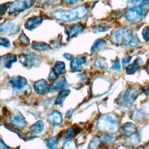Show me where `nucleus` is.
Returning <instances> with one entry per match:
<instances>
[{"label": "nucleus", "instance_id": "9", "mask_svg": "<svg viewBox=\"0 0 149 149\" xmlns=\"http://www.w3.org/2000/svg\"><path fill=\"white\" fill-rule=\"evenodd\" d=\"M9 82L12 87L16 90H21L27 84V80L21 76H15L9 79Z\"/></svg>", "mask_w": 149, "mask_h": 149}, {"label": "nucleus", "instance_id": "2", "mask_svg": "<svg viewBox=\"0 0 149 149\" xmlns=\"http://www.w3.org/2000/svg\"><path fill=\"white\" fill-rule=\"evenodd\" d=\"M97 128L100 131L108 133H114L119 126L118 118L113 113L102 115L100 117L97 123Z\"/></svg>", "mask_w": 149, "mask_h": 149}, {"label": "nucleus", "instance_id": "15", "mask_svg": "<svg viewBox=\"0 0 149 149\" xmlns=\"http://www.w3.org/2000/svg\"><path fill=\"white\" fill-rule=\"evenodd\" d=\"M48 121L52 126L59 125L62 122V115L57 111H53L49 116Z\"/></svg>", "mask_w": 149, "mask_h": 149}, {"label": "nucleus", "instance_id": "18", "mask_svg": "<svg viewBox=\"0 0 149 149\" xmlns=\"http://www.w3.org/2000/svg\"><path fill=\"white\" fill-rule=\"evenodd\" d=\"M68 85L67 81L65 77H62L56 80L50 87L51 90H57L64 88Z\"/></svg>", "mask_w": 149, "mask_h": 149}, {"label": "nucleus", "instance_id": "12", "mask_svg": "<svg viewBox=\"0 0 149 149\" xmlns=\"http://www.w3.org/2000/svg\"><path fill=\"white\" fill-rule=\"evenodd\" d=\"M42 22V17L41 16H36L29 19L25 23L24 26L26 29L33 30L37 27Z\"/></svg>", "mask_w": 149, "mask_h": 149}, {"label": "nucleus", "instance_id": "37", "mask_svg": "<svg viewBox=\"0 0 149 149\" xmlns=\"http://www.w3.org/2000/svg\"><path fill=\"white\" fill-rule=\"evenodd\" d=\"M58 76V74L56 73V72L53 69H51L49 74V76H48V79L50 81H52V80H56V77Z\"/></svg>", "mask_w": 149, "mask_h": 149}, {"label": "nucleus", "instance_id": "14", "mask_svg": "<svg viewBox=\"0 0 149 149\" xmlns=\"http://www.w3.org/2000/svg\"><path fill=\"white\" fill-rule=\"evenodd\" d=\"M142 63H143V59L141 58H137L136 60H134V61L132 64L128 65L126 68V73L127 74H134L140 67Z\"/></svg>", "mask_w": 149, "mask_h": 149}, {"label": "nucleus", "instance_id": "39", "mask_svg": "<svg viewBox=\"0 0 149 149\" xmlns=\"http://www.w3.org/2000/svg\"><path fill=\"white\" fill-rule=\"evenodd\" d=\"M93 29L95 31H99V32H102V31H107L109 29V28L108 29V27H102L100 26H95L93 27Z\"/></svg>", "mask_w": 149, "mask_h": 149}, {"label": "nucleus", "instance_id": "20", "mask_svg": "<svg viewBox=\"0 0 149 149\" xmlns=\"http://www.w3.org/2000/svg\"><path fill=\"white\" fill-rule=\"evenodd\" d=\"M149 2L147 0H129L127 3V8L142 7L144 8L148 4Z\"/></svg>", "mask_w": 149, "mask_h": 149}, {"label": "nucleus", "instance_id": "11", "mask_svg": "<svg viewBox=\"0 0 149 149\" xmlns=\"http://www.w3.org/2000/svg\"><path fill=\"white\" fill-rule=\"evenodd\" d=\"M19 30V27L15 25L10 22H6L1 25L0 31L1 33H10L12 34L16 33Z\"/></svg>", "mask_w": 149, "mask_h": 149}, {"label": "nucleus", "instance_id": "19", "mask_svg": "<svg viewBox=\"0 0 149 149\" xmlns=\"http://www.w3.org/2000/svg\"><path fill=\"white\" fill-rule=\"evenodd\" d=\"M149 116V101L145 103L142 108L137 112L135 118L138 119H143Z\"/></svg>", "mask_w": 149, "mask_h": 149}, {"label": "nucleus", "instance_id": "41", "mask_svg": "<svg viewBox=\"0 0 149 149\" xmlns=\"http://www.w3.org/2000/svg\"><path fill=\"white\" fill-rule=\"evenodd\" d=\"M63 57H64L65 59H66L68 60V61H72V60L74 59L73 55H71V54H68V53H65V54H64L63 55Z\"/></svg>", "mask_w": 149, "mask_h": 149}, {"label": "nucleus", "instance_id": "31", "mask_svg": "<svg viewBox=\"0 0 149 149\" xmlns=\"http://www.w3.org/2000/svg\"><path fill=\"white\" fill-rule=\"evenodd\" d=\"M57 142V137L56 136H53L47 140V146L49 148H53L56 144Z\"/></svg>", "mask_w": 149, "mask_h": 149}, {"label": "nucleus", "instance_id": "8", "mask_svg": "<svg viewBox=\"0 0 149 149\" xmlns=\"http://www.w3.org/2000/svg\"><path fill=\"white\" fill-rule=\"evenodd\" d=\"M139 94V89L135 87L128 88L123 95V101L126 104H132L137 98Z\"/></svg>", "mask_w": 149, "mask_h": 149}, {"label": "nucleus", "instance_id": "28", "mask_svg": "<svg viewBox=\"0 0 149 149\" xmlns=\"http://www.w3.org/2000/svg\"><path fill=\"white\" fill-rule=\"evenodd\" d=\"M94 65L95 67L99 69H104L108 65L106 59L104 58L101 56H99L96 58L94 62Z\"/></svg>", "mask_w": 149, "mask_h": 149}, {"label": "nucleus", "instance_id": "32", "mask_svg": "<svg viewBox=\"0 0 149 149\" xmlns=\"http://www.w3.org/2000/svg\"><path fill=\"white\" fill-rule=\"evenodd\" d=\"M64 148H68V149H74L77 148L76 142L74 140H70L68 141H66L64 146H63Z\"/></svg>", "mask_w": 149, "mask_h": 149}, {"label": "nucleus", "instance_id": "3", "mask_svg": "<svg viewBox=\"0 0 149 149\" xmlns=\"http://www.w3.org/2000/svg\"><path fill=\"white\" fill-rule=\"evenodd\" d=\"M132 37L133 34L132 31L127 28L119 29L113 34L115 41L122 45H129Z\"/></svg>", "mask_w": 149, "mask_h": 149}, {"label": "nucleus", "instance_id": "30", "mask_svg": "<svg viewBox=\"0 0 149 149\" xmlns=\"http://www.w3.org/2000/svg\"><path fill=\"white\" fill-rule=\"evenodd\" d=\"M79 132V129L74 127H70L66 130V135L68 137H71L76 136Z\"/></svg>", "mask_w": 149, "mask_h": 149}, {"label": "nucleus", "instance_id": "5", "mask_svg": "<svg viewBox=\"0 0 149 149\" xmlns=\"http://www.w3.org/2000/svg\"><path fill=\"white\" fill-rule=\"evenodd\" d=\"M33 5V0H15L8 8V13L13 14L16 12H20L29 8Z\"/></svg>", "mask_w": 149, "mask_h": 149}, {"label": "nucleus", "instance_id": "6", "mask_svg": "<svg viewBox=\"0 0 149 149\" xmlns=\"http://www.w3.org/2000/svg\"><path fill=\"white\" fill-rule=\"evenodd\" d=\"M11 124L18 129H23L26 125V120L23 115L19 112H15L10 116Z\"/></svg>", "mask_w": 149, "mask_h": 149}, {"label": "nucleus", "instance_id": "21", "mask_svg": "<svg viewBox=\"0 0 149 149\" xmlns=\"http://www.w3.org/2000/svg\"><path fill=\"white\" fill-rule=\"evenodd\" d=\"M86 62V59L85 57H80L73 59L70 62V68L72 70L77 69L81 65L85 63Z\"/></svg>", "mask_w": 149, "mask_h": 149}, {"label": "nucleus", "instance_id": "1", "mask_svg": "<svg viewBox=\"0 0 149 149\" xmlns=\"http://www.w3.org/2000/svg\"><path fill=\"white\" fill-rule=\"evenodd\" d=\"M87 13V9L84 6H77L70 10H56L52 13L54 17L63 21H73L84 17Z\"/></svg>", "mask_w": 149, "mask_h": 149}, {"label": "nucleus", "instance_id": "33", "mask_svg": "<svg viewBox=\"0 0 149 149\" xmlns=\"http://www.w3.org/2000/svg\"><path fill=\"white\" fill-rule=\"evenodd\" d=\"M140 43V40L137 37V36L136 34H133V37H132V38L129 43V45L130 47H136L137 45H138Z\"/></svg>", "mask_w": 149, "mask_h": 149}, {"label": "nucleus", "instance_id": "35", "mask_svg": "<svg viewBox=\"0 0 149 149\" xmlns=\"http://www.w3.org/2000/svg\"><path fill=\"white\" fill-rule=\"evenodd\" d=\"M142 36L144 40L149 41V26L146 27L142 31Z\"/></svg>", "mask_w": 149, "mask_h": 149}, {"label": "nucleus", "instance_id": "22", "mask_svg": "<svg viewBox=\"0 0 149 149\" xmlns=\"http://www.w3.org/2000/svg\"><path fill=\"white\" fill-rule=\"evenodd\" d=\"M100 139L101 141L105 143H109L116 141L117 137L115 134H113V133L104 132L100 137Z\"/></svg>", "mask_w": 149, "mask_h": 149}, {"label": "nucleus", "instance_id": "46", "mask_svg": "<svg viewBox=\"0 0 149 149\" xmlns=\"http://www.w3.org/2000/svg\"><path fill=\"white\" fill-rule=\"evenodd\" d=\"M148 148H149V143H148Z\"/></svg>", "mask_w": 149, "mask_h": 149}, {"label": "nucleus", "instance_id": "38", "mask_svg": "<svg viewBox=\"0 0 149 149\" xmlns=\"http://www.w3.org/2000/svg\"><path fill=\"white\" fill-rule=\"evenodd\" d=\"M112 69L115 70H119L120 69V62L119 60H116L113 62V65L112 67Z\"/></svg>", "mask_w": 149, "mask_h": 149}, {"label": "nucleus", "instance_id": "40", "mask_svg": "<svg viewBox=\"0 0 149 149\" xmlns=\"http://www.w3.org/2000/svg\"><path fill=\"white\" fill-rule=\"evenodd\" d=\"M8 8V6L6 5V4H3V5H1V9H0V13H1V15H3L4 14V13L5 12L6 10Z\"/></svg>", "mask_w": 149, "mask_h": 149}, {"label": "nucleus", "instance_id": "25", "mask_svg": "<svg viewBox=\"0 0 149 149\" xmlns=\"http://www.w3.org/2000/svg\"><path fill=\"white\" fill-rule=\"evenodd\" d=\"M30 129L31 131L35 134L41 133L44 129V123L41 120L37 121L30 126Z\"/></svg>", "mask_w": 149, "mask_h": 149}, {"label": "nucleus", "instance_id": "45", "mask_svg": "<svg viewBox=\"0 0 149 149\" xmlns=\"http://www.w3.org/2000/svg\"><path fill=\"white\" fill-rule=\"evenodd\" d=\"M147 72L149 74V60H148V61L147 62Z\"/></svg>", "mask_w": 149, "mask_h": 149}, {"label": "nucleus", "instance_id": "7", "mask_svg": "<svg viewBox=\"0 0 149 149\" xmlns=\"http://www.w3.org/2000/svg\"><path fill=\"white\" fill-rule=\"evenodd\" d=\"M19 60L23 66L29 69L33 67L38 66L41 63V60L38 58L27 56V55L24 54L19 56Z\"/></svg>", "mask_w": 149, "mask_h": 149}, {"label": "nucleus", "instance_id": "29", "mask_svg": "<svg viewBox=\"0 0 149 149\" xmlns=\"http://www.w3.org/2000/svg\"><path fill=\"white\" fill-rule=\"evenodd\" d=\"M101 140L100 137H95L93 139V140L90 141L88 147L89 148H97L99 147V145L100 144Z\"/></svg>", "mask_w": 149, "mask_h": 149}, {"label": "nucleus", "instance_id": "43", "mask_svg": "<svg viewBox=\"0 0 149 149\" xmlns=\"http://www.w3.org/2000/svg\"><path fill=\"white\" fill-rule=\"evenodd\" d=\"M0 147L1 149H5V148H9V147L6 146L3 142L2 140H1V143H0Z\"/></svg>", "mask_w": 149, "mask_h": 149}, {"label": "nucleus", "instance_id": "27", "mask_svg": "<svg viewBox=\"0 0 149 149\" xmlns=\"http://www.w3.org/2000/svg\"><path fill=\"white\" fill-rule=\"evenodd\" d=\"M65 68V64L64 62L62 61H56L55 63V66L53 69L58 75H59L63 72Z\"/></svg>", "mask_w": 149, "mask_h": 149}, {"label": "nucleus", "instance_id": "24", "mask_svg": "<svg viewBox=\"0 0 149 149\" xmlns=\"http://www.w3.org/2000/svg\"><path fill=\"white\" fill-rule=\"evenodd\" d=\"M70 93V91L69 90H64L61 91L58 95L55 101V104L56 105L62 104L64 100H65L66 97L69 95Z\"/></svg>", "mask_w": 149, "mask_h": 149}, {"label": "nucleus", "instance_id": "44", "mask_svg": "<svg viewBox=\"0 0 149 149\" xmlns=\"http://www.w3.org/2000/svg\"><path fill=\"white\" fill-rule=\"evenodd\" d=\"M66 2H68L69 4H74L77 2L78 0H65Z\"/></svg>", "mask_w": 149, "mask_h": 149}, {"label": "nucleus", "instance_id": "4", "mask_svg": "<svg viewBox=\"0 0 149 149\" xmlns=\"http://www.w3.org/2000/svg\"><path fill=\"white\" fill-rule=\"evenodd\" d=\"M143 8L135 7L128 8L125 13L127 20L132 24H135L142 20L143 16Z\"/></svg>", "mask_w": 149, "mask_h": 149}, {"label": "nucleus", "instance_id": "34", "mask_svg": "<svg viewBox=\"0 0 149 149\" xmlns=\"http://www.w3.org/2000/svg\"><path fill=\"white\" fill-rule=\"evenodd\" d=\"M19 40L20 41V42L23 44V45H27L30 44V40H29V38L24 34V33H22L20 36V38H19Z\"/></svg>", "mask_w": 149, "mask_h": 149}, {"label": "nucleus", "instance_id": "36", "mask_svg": "<svg viewBox=\"0 0 149 149\" xmlns=\"http://www.w3.org/2000/svg\"><path fill=\"white\" fill-rule=\"evenodd\" d=\"M0 44H1V46L4 47H6V48L9 47V46H10L9 41L8 39L5 38H2V37L1 38Z\"/></svg>", "mask_w": 149, "mask_h": 149}, {"label": "nucleus", "instance_id": "13", "mask_svg": "<svg viewBox=\"0 0 149 149\" xmlns=\"http://www.w3.org/2000/svg\"><path fill=\"white\" fill-rule=\"evenodd\" d=\"M83 29H84L83 26L80 23H77L69 26V27L67 29V31H66L67 34L68 36V38H72L75 37L77 34L81 32Z\"/></svg>", "mask_w": 149, "mask_h": 149}, {"label": "nucleus", "instance_id": "10", "mask_svg": "<svg viewBox=\"0 0 149 149\" xmlns=\"http://www.w3.org/2000/svg\"><path fill=\"white\" fill-rule=\"evenodd\" d=\"M35 91L39 94H44L49 89L47 81L44 79H40L36 81L34 84Z\"/></svg>", "mask_w": 149, "mask_h": 149}, {"label": "nucleus", "instance_id": "42", "mask_svg": "<svg viewBox=\"0 0 149 149\" xmlns=\"http://www.w3.org/2000/svg\"><path fill=\"white\" fill-rule=\"evenodd\" d=\"M131 58L132 57L130 56H125V58H123L122 59V62H123V63L124 64H126V63H127L130 62V61L131 60Z\"/></svg>", "mask_w": 149, "mask_h": 149}, {"label": "nucleus", "instance_id": "23", "mask_svg": "<svg viewBox=\"0 0 149 149\" xmlns=\"http://www.w3.org/2000/svg\"><path fill=\"white\" fill-rule=\"evenodd\" d=\"M32 48L35 50L42 51L49 49L50 48V46L44 42L33 41L32 42Z\"/></svg>", "mask_w": 149, "mask_h": 149}, {"label": "nucleus", "instance_id": "26", "mask_svg": "<svg viewBox=\"0 0 149 149\" xmlns=\"http://www.w3.org/2000/svg\"><path fill=\"white\" fill-rule=\"evenodd\" d=\"M105 44V41L102 38H98L96 40L91 48V52H94L98 50L100 48Z\"/></svg>", "mask_w": 149, "mask_h": 149}, {"label": "nucleus", "instance_id": "17", "mask_svg": "<svg viewBox=\"0 0 149 149\" xmlns=\"http://www.w3.org/2000/svg\"><path fill=\"white\" fill-rule=\"evenodd\" d=\"M2 62L3 63V65L6 68H10L12 64L14 62H16L17 61V58L15 55L9 54L1 56V58Z\"/></svg>", "mask_w": 149, "mask_h": 149}, {"label": "nucleus", "instance_id": "16", "mask_svg": "<svg viewBox=\"0 0 149 149\" xmlns=\"http://www.w3.org/2000/svg\"><path fill=\"white\" fill-rule=\"evenodd\" d=\"M122 129L123 134L126 136H131L134 134L137 131L136 126L131 122H127L124 124Z\"/></svg>", "mask_w": 149, "mask_h": 149}]
</instances>
